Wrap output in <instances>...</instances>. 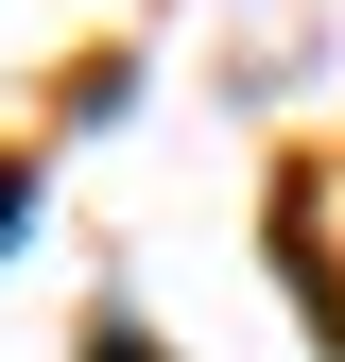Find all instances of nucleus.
Listing matches in <instances>:
<instances>
[{
	"mask_svg": "<svg viewBox=\"0 0 345 362\" xmlns=\"http://www.w3.org/2000/svg\"><path fill=\"white\" fill-rule=\"evenodd\" d=\"M104 362H139V328H104Z\"/></svg>",
	"mask_w": 345,
	"mask_h": 362,
	"instance_id": "nucleus-1",
	"label": "nucleus"
},
{
	"mask_svg": "<svg viewBox=\"0 0 345 362\" xmlns=\"http://www.w3.org/2000/svg\"><path fill=\"white\" fill-rule=\"evenodd\" d=\"M0 224H18V173H0Z\"/></svg>",
	"mask_w": 345,
	"mask_h": 362,
	"instance_id": "nucleus-2",
	"label": "nucleus"
}]
</instances>
